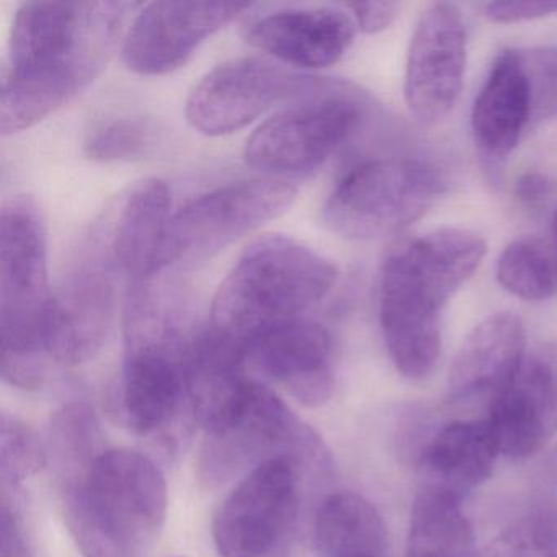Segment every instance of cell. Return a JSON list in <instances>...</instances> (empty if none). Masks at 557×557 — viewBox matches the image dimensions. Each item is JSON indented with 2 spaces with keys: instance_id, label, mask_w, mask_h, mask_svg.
Segmentation results:
<instances>
[{
  "instance_id": "6da1fadb",
  "label": "cell",
  "mask_w": 557,
  "mask_h": 557,
  "mask_svg": "<svg viewBox=\"0 0 557 557\" xmlns=\"http://www.w3.org/2000/svg\"><path fill=\"white\" fill-rule=\"evenodd\" d=\"M129 2H27L15 12L0 128L17 135L86 89L115 50Z\"/></svg>"
},
{
  "instance_id": "7a4b0ae2",
  "label": "cell",
  "mask_w": 557,
  "mask_h": 557,
  "mask_svg": "<svg viewBox=\"0 0 557 557\" xmlns=\"http://www.w3.org/2000/svg\"><path fill=\"white\" fill-rule=\"evenodd\" d=\"M487 244L445 227L394 247L380 270L377 309L387 354L403 376L423 380L442 354V312L471 278Z\"/></svg>"
},
{
  "instance_id": "3957f363",
  "label": "cell",
  "mask_w": 557,
  "mask_h": 557,
  "mask_svg": "<svg viewBox=\"0 0 557 557\" xmlns=\"http://www.w3.org/2000/svg\"><path fill=\"white\" fill-rule=\"evenodd\" d=\"M61 495L67 530L84 557H146L168 517L161 468L133 449H107Z\"/></svg>"
},
{
  "instance_id": "277c9868",
  "label": "cell",
  "mask_w": 557,
  "mask_h": 557,
  "mask_svg": "<svg viewBox=\"0 0 557 557\" xmlns=\"http://www.w3.org/2000/svg\"><path fill=\"white\" fill-rule=\"evenodd\" d=\"M53 295L44 213L34 198L17 195L0 216V371L12 386L44 384Z\"/></svg>"
},
{
  "instance_id": "5b68a950",
  "label": "cell",
  "mask_w": 557,
  "mask_h": 557,
  "mask_svg": "<svg viewBox=\"0 0 557 557\" xmlns=\"http://www.w3.org/2000/svg\"><path fill=\"white\" fill-rule=\"evenodd\" d=\"M331 260L292 237H260L247 247L218 288L210 325L246 345L250 338L325 298L337 283Z\"/></svg>"
},
{
  "instance_id": "8992f818",
  "label": "cell",
  "mask_w": 557,
  "mask_h": 557,
  "mask_svg": "<svg viewBox=\"0 0 557 557\" xmlns=\"http://www.w3.org/2000/svg\"><path fill=\"white\" fill-rule=\"evenodd\" d=\"M445 190L442 172L423 159H368L335 184L322 208V221L345 239L373 240L425 216Z\"/></svg>"
},
{
  "instance_id": "52a82bcc",
  "label": "cell",
  "mask_w": 557,
  "mask_h": 557,
  "mask_svg": "<svg viewBox=\"0 0 557 557\" xmlns=\"http://www.w3.org/2000/svg\"><path fill=\"white\" fill-rule=\"evenodd\" d=\"M296 188L278 178L234 182L172 213L156 273L191 269L292 208ZM154 273V275H156Z\"/></svg>"
},
{
  "instance_id": "ba28073f",
  "label": "cell",
  "mask_w": 557,
  "mask_h": 557,
  "mask_svg": "<svg viewBox=\"0 0 557 557\" xmlns=\"http://www.w3.org/2000/svg\"><path fill=\"white\" fill-rule=\"evenodd\" d=\"M363 115L364 102L358 94L324 90L260 125L247 141L244 158L269 178L312 174L357 132Z\"/></svg>"
},
{
  "instance_id": "9c48e42d",
  "label": "cell",
  "mask_w": 557,
  "mask_h": 557,
  "mask_svg": "<svg viewBox=\"0 0 557 557\" xmlns=\"http://www.w3.org/2000/svg\"><path fill=\"white\" fill-rule=\"evenodd\" d=\"M191 342L125 348L116 413L168 458L181 453L197 422L187 386Z\"/></svg>"
},
{
  "instance_id": "30bf717a",
  "label": "cell",
  "mask_w": 557,
  "mask_h": 557,
  "mask_svg": "<svg viewBox=\"0 0 557 557\" xmlns=\"http://www.w3.org/2000/svg\"><path fill=\"white\" fill-rule=\"evenodd\" d=\"M305 484L301 462L276 456L250 469L214 513L221 557H270L285 544L298 518Z\"/></svg>"
},
{
  "instance_id": "8fae6325",
  "label": "cell",
  "mask_w": 557,
  "mask_h": 557,
  "mask_svg": "<svg viewBox=\"0 0 557 557\" xmlns=\"http://www.w3.org/2000/svg\"><path fill=\"white\" fill-rule=\"evenodd\" d=\"M329 83L269 58H237L220 64L195 86L185 115L197 132L224 136L246 128L286 100L324 92Z\"/></svg>"
},
{
  "instance_id": "7c38bea8",
  "label": "cell",
  "mask_w": 557,
  "mask_h": 557,
  "mask_svg": "<svg viewBox=\"0 0 557 557\" xmlns=\"http://www.w3.org/2000/svg\"><path fill=\"white\" fill-rule=\"evenodd\" d=\"M122 278L99 244L87 236L51 306L48 355L70 367L89 361L109 338Z\"/></svg>"
},
{
  "instance_id": "4fadbf2b",
  "label": "cell",
  "mask_w": 557,
  "mask_h": 557,
  "mask_svg": "<svg viewBox=\"0 0 557 557\" xmlns=\"http://www.w3.org/2000/svg\"><path fill=\"white\" fill-rule=\"evenodd\" d=\"M308 426L265 384L253 381L236 419L216 433H205L197 475L218 488L269 459L295 455Z\"/></svg>"
},
{
  "instance_id": "5bb4252c",
  "label": "cell",
  "mask_w": 557,
  "mask_h": 557,
  "mask_svg": "<svg viewBox=\"0 0 557 557\" xmlns=\"http://www.w3.org/2000/svg\"><path fill=\"white\" fill-rule=\"evenodd\" d=\"M247 2H154L133 18L123 61L141 76L181 70L203 41L249 11Z\"/></svg>"
},
{
  "instance_id": "9a60e30c",
  "label": "cell",
  "mask_w": 557,
  "mask_h": 557,
  "mask_svg": "<svg viewBox=\"0 0 557 557\" xmlns=\"http://www.w3.org/2000/svg\"><path fill=\"white\" fill-rule=\"evenodd\" d=\"M466 25L455 4L426 9L410 38L404 97L410 113L423 125L445 119L465 83Z\"/></svg>"
},
{
  "instance_id": "2e32d148",
  "label": "cell",
  "mask_w": 557,
  "mask_h": 557,
  "mask_svg": "<svg viewBox=\"0 0 557 557\" xmlns=\"http://www.w3.org/2000/svg\"><path fill=\"white\" fill-rule=\"evenodd\" d=\"M244 360L306 407L324 406L334 396V341L311 319H293L250 338L244 345Z\"/></svg>"
},
{
  "instance_id": "e0dca14e",
  "label": "cell",
  "mask_w": 557,
  "mask_h": 557,
  "mask_svg": "<svg viewBox=\"0 0 557 557\" xmlns=\"http://www.w3.org/2000/svg\"><path fill=\"white\" fill-rule=\"evenodd\" d=\"M498 449L510 458L534 455L557 432V345L524 355L513 380L488 406Z\"/></svg>"
},
{
  "instance_id": "ac0fdd59",
  "label": "cell",
  "mask_w": 557,
  "mask_h": 557,
  "mask_svg": "<svg viewBox=\"0 0 557 557\" xmlns=\"http://www.w3.org/2000/svg\"><path fill=\"white\" fill-rule=\"evenodd\" d=\"M355 32L357 24L344 9L283 8L249 18L243 37L285 66L319 70L345 57Z\"/></svg>"
},
{
  "instance_id": "d6986e66",
  "label": "cell",
  "mask_w": 557,
  "mask_h": 557,
  "mask_svg": "<svg viewBox=\"0 0 557 557\" xmlns=\"http://www.w3.org/2000/svg\"><path fill=\"white\" fill-rule=\"evenodd\" d=\"M171 207L168 185L148 178L119 198L90 231L125 280L126 288L154 275Z\"/></svg>"
},
{
  "instance_id": "ffe728a7",
  "label": "cell",
  "mask_w": 557,
  "mask_h": 557,
  "mask_svg": "<svg viewBox=\"0 0 557 557\" xmlns=\"http://www.w3.org/2000/svg\"><path fill=\"white\" fill-rule=\"evenodd\" d=\"M527 355V334L517 315L500 312L475 325L449 367V403L474 404L495 397L513 380Z\"/></svg>"
},
{
  "instance_id": "44dd1931",
  "label": "cell",
  "mask_w": 557,
  "mask_h": 557,
  "mask_svg": "<svg viewBox=\"0 0 557 557\" xmlns=\"http://www.w3.org/2000/svg\"><path fill=\"white\" fill-rule=\"evenodd\" d=\"M530 126V92L518 50H504L492 63L472 106L475 145L487 158L505 159Z\"/></svg>"
},
{
  "instance_id": "7402d4cb",
  "label": "cell",
  "mask_w": 557,
  "mask_h": 557,
  "mask_svg": "<svg viewBox=\"0 0 557 557\" xmlns=\"http://www.w3.org/2000/svg\"><path fill=\"white\" fill-rule=\"evenodd\" d=\"M498 453L487 419L448 423L432 436L420 455L423 487L461 500L462 495L491 478Z\"/></svg>"
},
{
  "instance_id": "603a6c76",
  "label": "cell",
  "mask_w": 557,
  "mask_h": 557,
  "mask_svg": "<svg viewBox=\"0 0 557 557\" xmlns=\"http://www.w3.org/2000/svg\"><path fill=\"white\" fill-rule=\"evenodd\" d=\"M319 557H389V536L380 511L355 492H332L315 508Z\"/></svg>"
},
{
  "instance_id": "cb8c5ba5",
  "label": "cell",
  "mask_w": 557,
  "mask_h": 557,
  "mask_svg": "<svg viewBox=\"0 0 557 557\" xmlns=\"http://www.w3.org/2000/svg\"><path fill=\"white\" fill-rule=\"evenodd\" d=\"M459 498L423 487L413 502L406 557H478Z\"/></svg>"
},
{
  "instance_id": "d4e9b609",
  "label": "cell",
  "mask_w": 557,
  "mask_h": 557,
  "mask_svg": "<svg viewBox=\"0 0 557 557\" xmlns=\"http://www.w3.org/2000/svg\"><path fill=\"white\" fill-rule=\"evenodd\" d=\"M107 449L99 420L87 404H67L54 413L48 432V465H53L61 488L76 482Z\"/></svg>"
},
{
  "instance_id": "484cf974",
  "label": "cell",
  "mask_w": 557,
  "mask_h": 557,
  "mask_svg": "<svg viewBox=\"0 0 557 557\" xmlns=\"http://www.w3.org/2000/svg\"><path fill=\"white\" fill-rule=\"evenodd\" d=\"M502 288L524 301L557 295V250L549 237H518L505 247L495 267Z\"/></svg>"
},
{
  "instance_id": "4316f807",
  "label": "cell",
  "mask_w": 557,
  "mask_h": 557,
  "mask_svg": "<svg viewBox=\"0 0 557 557\" xmlns=\"http://www.w3.org/2000/svg\"><path fill=\"white\" fill-rule=\"evenodd\" d=\"M484 557H557V505L543 504L511 521Z\"/></svg>"
},
{
  "instance_id": "83f0119b",
  "label": "cell",
  "mask_w": 557,
  "mask_h": 557,
  "mask_svg": "<svg viewBox=\"0 0 557 557\" xmlns=\"http://www.w3.org/2000/svg\"><path fill=\"white\" fill-rule=\"evenodd\" d=\"M48 465L47 446L37 433L17 417L0 419V481L2 487L22 491L27 479L40 474Z\"/></svg>"
},
{
  "instance_id": "f1b7e54d",
  "label": "cell",
  "mask_w": 557,
  "mask_h": 557,
  "mask_svg": "<svg viewBox=\"0 0 557 557\" xmlns=\"http://www.w3.org/2000/svg\"><path fill=\"white\" fill-rule=\"evenodd\" d=\"M152 143V126L143 119H116L94 129L87 138L86 154L97 162H120L141 158Z\"/></svg>"
},
{
  "instance_id": "f546056e",
  "label": "cell",
  "mask_w": 557,
  "mask_h": 557,
  "mask_svg": "<svg viewBox=\"0 0 557 557\" xmlns=\"http://www.w3.org/2000/svg\"><path fill=\"white\" fill-rule=\"evenodd\" d=\"M531 102V126L557 119V47L518 50Z\"/></svg>"
},
{
  "instance_id": "4dcf8cb0",
  "label": "cell",
  "mask_w": 557,
  "mask_h": 557,
  "mask_svg": "<svg viewBox=\"0 0 557 557\" xmlns=\"http://www.w3.org/2000/svg\"><path fill=\"white\" fill-rule=\"evenodd\" d=\"M0 547L2 557H35L24 511L21 505V491L2 487L0 500Z\"/></svg>"
},
{
  "instance_id": "1f68e13d",
  "label": "cell",
  "mask_w": 557,
  "mask_h": 557,
  "mask_svg": "<svg viewBox=\"0 0 557 557\" xmlns=\"http://www.w3.org/2000/svg\"><path fill=\"white\" fill-rule=\"evenodd\" d=\"M557 14V2L543 0H523V2H488L484 5V15L494 24H520L537 21Z\"/></svg>"
},
{
  "instance_id": "d6a6232c",
  "label": "cell",
  "mask_w": 557,
  "mask_h": 557,
  "mask_svg": "<svg viewBox=\"0 0 557 557\" xmlns=\"http://www.w3.org/2000/svg\"><path fill=\"white\" fill-rule=\"evenodd\" d=\"M515 197L528 210L546 208L556 197L557 184L543 172H527L515 182Z\"/></svg>"
},
{
  "instance_id": "836d02e7",
  "label": "cell",
  "mask_w": 557,
  "mask_h": 557,
  "mask_svg": "<svg viewBox=\"0 0 557 557\" xmlns=\"http://www.w3.org/2000/svg\"><path fill=\"white\" fill-rule=\"evenodd\" d=\"M358 30L363 34L374 35L386 30L396 21L399 5L396 2H358V4L345 5Z\"/></svg>"
},
{
  "instance_id": "e575fe53",
  "label": "cell",
  "mask_w": 557,
  "mask_h": 557,
  "mask_svg": "<svg viewBox=\"0 0 557 557\" xmlns=\"http://www.w3.org/2000/svg\"><path fill=\"white\" fill-rule=\"evenodd\" d=\"M547 237H549L550 243H553L554 249L557 250V205L553 213H550L549 234H547Z\"/></svg>"
}]
</instances>
